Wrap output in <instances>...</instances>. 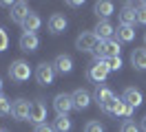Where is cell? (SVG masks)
<instances>
[{"label": "cell", "instance_id": "cell-15", "mask_svg": "<svg viewBox=\"0 0 146 132\" xmlns=\"http://www.w3.org/2000/svg\"><path fill=\"white\" fill-rule=\"evenodd\" d=\"M122 101H126L131 108H137V106H142V93L137 88H126L122 95Z\"/></svg>", "mask_w": 146, "mask_h": 132}, {"label": "cell", "instance_id": "cell-20", "mask_svg": "<svg viewBox=\"0 0 146 132\" xmlns=\"http://www.w3.org/2000/svg\"><path fill=\"white\" fill-rule=\"evenodd\" d=\"M53 130L55 132H69L71 130V119H69V114H58V117H55Z\"/></svg>", "mask_w": 146, "mask_h": 132}, {"label": "cell", "instance_id": "cell-13", "mask_svg": "<svg viewBox=\"0 0 146 132\" xmlns=\"http://www.w3.org/2000/svg\"><path fill=\"white\" fill-rule=\"evenodd\" d=\"M113 24H111L109 20H102V22H98V26H95V31L93 33L98 35V40L100 42H104V40H111V35H113Z\"/></svg>", "mask_w": 146, "mask_h": 132}, {"label": "cell", "instance_id": "cell-1", "mask_svg": "<svg viewBox=\"0 0 146 132\" xmlns=\"http://www.w3.org/2000/svg\"><path fill=\"white\" fill-rule=\"evenodd\" d=\"M111 57H119V42L117 40H104L95 49V62L111 60Z\"/></svg>", "mask_w": 146, "mask_h": 132}, {"label": "cell", "instance_id": "cell-11", "mask_svg": "<svg viewBox=\"0 0 146 132\" xmlns=\"http://www.w3.org/2000/svg\"><path fill=\"white\" fill-rule=\"evenodd\" d=\"M71 97H73V108H78V110H84V108H89V104H91V95L86 90H82V88H78Z\"/></svg>", "mask_w": 146, "mask_h": 132}, {"label": "cell", "instance_id": "cell-22", "mask_svg": "<svg viewBox=\"0 0 146 132\" xmlns=\"http://www.w3.org/2000/svg\"><path fill=\"white\" fill-rule=\"evenodd\" d=\"M133 37H135V29L133 26H124V24L117 26V42H131Z\"/></svg>", "mask_w": 146, "mask_h": 132}, {"label": "cell", "instance_id": "cell-12", "mask_svg": "<svg viewBox=\"0 0 146 132\" xmlns=\"http://www.w3.org/2000/svg\"><path fill=\"white\" fill-rule=\"evenodd\" d=\"M137 20H135V5H124L122 11H119V24L124 26H133Z\"/></svg>", "mask_w": 146, "mask_h": 132}, {"label": "cell", "instance_id": "cell-32", "mask_svg": "<svg viewBox=\"0 0 146 132\" xmlns=\"http://www.w3.org/2000/svg\"><path fill=\"white\" fill-rule=\"evenodd\" d=\"M142 130L146 132V117H144V119H142Z\"/></svg>", "mask_w": 146, "mask_h": 132}, {"label": "cell", "instance_id": "cell-30", "mask_svg": "<svg viewBox=\"0 0 146 132\" xmlns=\"http://www.w3.org/2000/svg\"><path fill=\"white\" fill-rule=\"evenodd\" d=\"M33 132H55V130H53V125H49V123H40V125H36Z\"/></svg>", "mask_w": 146, "mask_h": 132}, {"label": "cell", "instance_id": "cell-28", "mask_svg": "<svg viewBox=\"0 0 146 132\" xmlns=\"http://www.w3.org/2000/svg\"><path fill=\"white\" fill-rule=\"evenodd\" d=\"M7 46H9V35H7V31H5L2 26H0V53L5 51Z\"/></svg>", "mask_w": 146, "mask_h": 132}, {"label": "cell", "instance_id": "cell-25", "mask_svg": "<svg viewBox=\"0 0 146 132\" xmlns=\"http://www.w3.org/2000/svg\"><path fill=\"white\" fill-rule=\"evenodd\" d=\"M11 108H13V104H11L7 97H2V95H0V117L9 114V112H11Z\"/></svg>", "mask_w": 146, "mask_h": 132}, {"label": "cell", "instance_id": "cell-17", "mask_svg": "<svg viewBox=\"0 0 146 132\" xmlns=\"http://www.w3.org/2000/svg\"><path fill=\"white\" fill-rule=\"evenodd\" d=\"M115 99V95H113V90L106 86H98V90H95V101H98V106H106L109 101H113Z\"/></svg>", "mask_w": 146, "mask_h": 132}, {"label": "cell", "instance_id": "cell-8", "mask_svg": "<svg viewBox=\"0 0 146 132\" xmlns=\"http://www.w3.org/2000/svg\"><path fill=\"white\" fill-rule=\"evenodd\" d=\"M29 110H31V104H29V101H25V99H18V101H13L11 114H13V119L25 121V119H29Z\"/></svg>", "mask_w": 146, "mask_h": 132}, {"label": "cell", "instance_id": "cell-6", "mask_svg": "<svg viewBox=\"0 0 146 132\" xmlns=\"http://www.w3.org/2000/svg\"><path fill=\"white\" fill-rule=\"evenodd\" d=\"M53 108L58 114H69V110H73V97L62 93V95H55L53 99Z\"/></svg>", "mask_w": 146, "mask_h": 132}, {"label": "cell", "instance_id": "cell-4", "mask_svg": "<svg viewBox=\"0 0 146 132\" xmlns=\"http://www.w3.org/2000/svg\"><path fill=\"white\" fill-rule=\"evenodd\" d=\"M36 79H38V84H42V86H49V84H53V79H55V68H53V64H40L36 70Z\"/></svg>", "mask_w": 146, "mask_h": 132}, {"label": "cell", "instance_id": "cell-27", "mask_svg": "<svg viewBox=\"0 0 146 132\" xmlns=\"http://www.w3.org/2000/svg\"><path fill=\"white\" fill-rule=\"evenodd\" d=\"M84 132H104V128H102L100 121H89L84 125Z\"/></svg>", "mask_w": 146, "mask_h": 132}, {"label": "cell", "instance_id": "cell-18", "mask_svg": "<svg viewBox=\"0 0 146 132\" xmlns=\"http://www.w3.org/2000/svg\"><path fill=\"white\" fill-rule=\"evenodd\" d=\"M40 26H42V20H40V16H38V13H29L27 20L22 22V29H25V33H36Z\"/></svg>", "mask_w": 146, "mask_h": 132}, {"label": "cell", "instance_id": "cell-5", "mask_svg": "<svg viewBox=\"0 0 146 132\" xmlns=\"http://www.w3.org/2000/svg\"><path fill=\"white\" fill-rule=\"evenodd\" d=\"M109 64H106V60H100L95 62L91 66V70H89V79H93V81H98V84H102L104 79H106V75H109Z\"/></svg>", "mask_w": 146, "mask_h": 132}, {"label": "cell", "instance_id": "cell-26", "mask_svg": "<svg viewBox=\"0 0 146 132\" xmlns=\"http://www.w3.org/2000/svg\"><path fill=\"white\" fill-rule=\"evenodd\" d=\"M119 132H139V125H137L135 121H131V119H126V121L122 123V128H119Z\"/></svg>", "mask_w": 146, "mask_h": 132}, {"label": "cell", "instance_id": "cell-23", "mask_svg": "<svg viewBox=\"0 0 146 132\" xmlns=\"http://www.w3.org/2000/svg\"><path fill=\"white\" fill-rule=\"evenodd\" d=\"M111 13H113V2H106V0L95 2V16L98 18H109Z\"/></svg>", "mask_w": 146, "mask_h": 132}, {"label": "cell", "instance_id": "cell-21", "mask_svg": "<svg viewBox=\"0 0 146 132\" xmlns=\"http://www.w3.org/2000/svg\"><path fill=\"white\" fill-rule=\"evenodd\" d=\"M133 110H135V108H131L126 101L117 99V104H115V108H113V114H115V117H124V119H128V117L133 114Z\"/></svg>", "mask_w": 146, "mask_h": 132}, {"label": "cell", "instance_id": "cell-14", "mask_svg": "<svg viewBox=\"0 0 146 132\" xmlns=\"http://www.w3.org/2000/svg\"><path fill=\"white\" fill-rule=\"evenodd\" d=\"M38 44H40V40H38L36 33H22L20 35V49H22V51H27V53L36 51Z\"/></svg>", "mask_w": 146, "mask_h": 132}, {"label": "cell", "instance_id": "cell-16", "mask_svg": "<svg viewBox=\"0 0 146 132\" xmlns=\"http://www.w3.org/2000/svg\"><path fill=\"white\" fill-rule=\"evenodd\" d=\"M64 29H66V18L62 13H53L49 18V31L51 33H62Z\"/></svg>", "mask_w": 146, "mask_h": 132}, {"label": "cell", "instance_id": "cell-2", "mask_svg": "<svg viewBox=\"0 0 146 132\" xmlns=\"http://www.w3.org/2000/svg\"><path fill=\"white\" fill-rule=\"evenodd\" d=\"M9 77L13 79V81H18V84L27 81V79L31 77V68H29V64H27V62H22V60H16L9 66Z\"/></svg>", "mask_w": 146, "mask_h": 132}, {"label": "cell", "instance_id": "cell-34", "mask_svg": "<svg viewBox=\"0 0 146 132\" xmlns=\"http://www.w3.org/2000/svg\"><path fill=\"white\" fill-rule=\"evenodd\" d=\"M0 132H5V130H0Z\"/></svg>", "mask_w": 146, "mask_h": 132}, {"label": "cell", "instance_id": "cell-33", "mask_svg": "<svg viewBox=\"0 0 146 132\" xmlns=\"http://www.w3.org/2000/svg\"><path fill=\"white\" fill-rule=\"evenodd\" d=\"M0 90H2V77H0Z\"/></svg>", "mask_w": 146, "mask_h": 132}, {"label": "cell", "instance_id": "cell-7", "mask_svg": "<svg viewBox=\"0 0 146 132\" xmlns=\"http://www.w3.org/2000/svg\"><path fill=\"white\" fill-rule=\"evenodd\" d=\"M46 119V106L42 101H31V110H29V121H33L36 125L44 123Z\"/></svg>", "mask_w": 146, "mask_h": 132}, {"label": "cell", "instance_id": "cell-9", "mask_svg": "<svg viewBox=\"0 0 146 132\" xmlns=\"http://www.w3.org/2000/svg\"><path fill=\"white\" fill-rule=\"evenodd\" d=\"M29 13H31V11H29L27 2H16V5H11V20H13V22L22 24V22L27 20Z\"/></svg>", "mask_w": 146, "mask_h": 132}, {"label": "cell", "instance_id": "cell-35", "mask_svg": "<svg viewBox=\"0 0 146 132\" xmlns=\"http://www.w3.org/2000/svg\"><path fill=\"white\" fill-rule=\"evenodd\" d=\"M144 40H146V35H144Z\"/></svg>", "mask_w": 146, "mask_h": 132}, {"label": "cell", "instance_id": "cell-3", "mask_svg": "<svg viewBox=\"0 0 146 132\" xmlns=\"http://www.w3.org/2000/svg\"><path fill=\"white\" fill-rule=\"evenodd\" d=\"M98 44H100V40H98V35L93 33V31H86V33H82L78 40H75V46H78V51H84V53H95V49H98Z\"/></svg>", "mask_w": 146, "mask_h": 132}, {"label": "cell", "instance_id": "cell-31", "mask_svg": "<svg viewBox=\"0 0 146 132\" xmlns=\"http://www.w3.org/2000/svg\"><path fill=\"white\" fill-rule=\"evenodd\" d=\"M80 5H82L80 0H71V2H69V7H80Z\"/></svg>", "mask_w": 146, "mask_h": 132}, {"label": "cell", "instance_id": "cell-24", "mask_svg": "<svg viewBox=\"0 0 146 132\" xmlns=\"http://www.w3.org/2000/svg\"><path fill=\"white\" fill-rule=\"evenodd\" d=\"M135 20L137 24H146V2L135 5Z\"/></svg>", "mask_w": 146, "mask_h": 132}, {"label": "cell", "instance_id": "cell-29", "mask_svg": "<svg viewBox=\"0 0 146 132\" xmlns=\"http://www.w3.org/2000/svg\"><path fill=\"white\" fill-rule=\"evenodd\" d=\"M106 64H109L111 70H119L122 68V57H111V60H106Z\"/></svg>", "mask_w": 146, "mask_h": 132}, {"label": "cell", "instance_id": "cell-10", "mask_svg": "<svg viewBox=\"0 0 146 132\" xmlns=\"http://www.w3.org/2000/svg\"><path fill=\"white\" fill-rule=\"evenodd\" d=\"M53 68L55 73H60V75H66V73H71L73 70V60L69 55H58L53 62Z\"/></svg>", "mask_w": 146, "mask_h": 132}, {"label": "cell", "instance_id": "cell-19", "mask_svg": "<svg viewBox=\"0 0 146 132\" xmlns=\"http://www.w3.org/2000/svg\"><path fill=\"white\" fill-rule=\"evenodd\" d=\"M131 62L137 70H146V49H135L131 55Z\"/></svg>", "mask_w": 146, "mask_h": 132}]
</instances>
